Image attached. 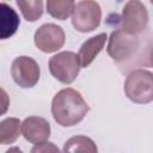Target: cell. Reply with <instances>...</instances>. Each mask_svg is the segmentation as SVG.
<instances>
[{"instance_id": "cell-11", "label": "cell", "mask_w": 153, "mask_h": 153, "mask_svg": "<svg viewBox=\"0 0 153 153\" xmlns=\"http://www.w3.org/2000/svg\"><path fill=\"white\" fill-rule=\"evenodd\" d=\"M20 25L18 13L6 2H0V39L12 37Z\"/></svg>"}, {"instance_id": "cell-16", "label": "cell", "mask_w": 153, "mask_h": 153, "mask_svg": "<svg viewBox=\"0 0 153 153\" xmlns=\"http://www.w3.org/2000/svg\"><path fill=\"white\" fill-rule=\"evenodd\" d=\"M30 153H61V152L55 143L45 141L38 145H35Z\"/></svg>"}, {"instance_id": "cell-14", "label": "cell", "mask_w": 153, "mask_h": 153, "mask_svg": "<svg viewBox=\"0 0 153 153\" xmlns=\"http://www.w3.org/2000/svg\"><path fill=\"white\" fill-rule=\"evenodd\" d=\"M45 5L47 12L53 18L65 20L72 14L75 2L73 0H48Z\"/></svg>"}, {"instance_id": "cell-9", "label": "cell", "mask_w": 153, "mask_h": 153, "mask_svg": "<svg viewBox=\"0 0 153 153\" xmlns=\"http://www.w3.org/2000/svg\"><path fill=\"white\" fill-rule=\"evenodd\" d=\"M22 135L33 145L45 142L50 136V124L43 117L29 116L22 122Z\"/></svg>"}, {"instance_id": "cell-18", "label": "cell", "mask_w": 153, "mask_h": 153, "mask_svg": "<svg viewBox=\"0 0 153 153\" xmlns=\"http://www.w3.org/2000/svg\"><path fill=\"white\" fill-rule=\"evenodd\" d=\"M5 153H23L19 147H10Z\"/></svg>"}, {"instance_id": "cell-6", "label": "cell", "mask_w": 153, "mask_h": 153, "mask_svg": "<svg viewBox=\"0 0 153 153\" xmlns=\"http://www.w3.org/2000/svg\"><path fill=\"white\" fill-rule=\"evenodd\" d=\"M139 47V36H130L117 29L110 33L106 51L115 62H124L136 54Z\"/></svg>"}, {"instance_id": "cell-1", "label": "cell", "mask_w": 153, "mask_h": 153, "mask_svg": "<svg viewBox=\"0 0 153 153\" xmlns=\"http://www.w3.org/2000/svg\"><path fill=\"white\" fill-rule=\"evenodd\" d=\"M88 111L90 106L80 92L71 87L60 90L51 100V115L61 127H73L80 123Z\"/></svg>"}, {"instance_id": "cell-5", "label": "cell", "mask_w": 153, "mask_h": 153, "mask_svg": "<svg viewBox=\"0 0 153 153\" xmlns=\"http://www.w3.org/2000/svg\"><path fill=\"white\" fill-rule=\"evenodd\" d=\"M102 19V8L91 0L78 1L72 11V24L79 32H90L97 29Z\"/></svg>"}, {"instance_id": "cell-7", "label": "cell", "mask_w": 153, "mask_h": 153, "mask_svg": "<svg viewBox=\"0 0 153 153\" xmlns=\"http://www.w3.org/2000/svg\"><path fill=\"white\" fill-rule=\"evenodd\" d=\"M11 75L14 82L23 88L33 87L41 76V68L36 60L30 56H18L11 66Z\"/></svg>"}, {"instance_id": "cell-17", "label": "cell", "mask_w": 153, "mask_h": 153, "mask_svg": "<svg viewBox=\"0 0 153 153\" xmlns=\"http://www.w3.org/2000/svg\"><path fill=\"white\" fill-rule=\"evenodd\" d=\"M8 108H10V96L2 87H0V116L5 115Z\"/></svg>"}, {"instance_id": "cell-2", "label": "cell", "mask_w": 153, "mask_h": 153, "mask_svg": "<svg viewBox=\"0 0 153 153\" xmlns=\"http://www.w3.org/2000/svg\"><path fill=\"white\" fill-rule=\"evenodd\" d=\"M124 93L133 103L148 104L153 100V75L146 69L131 71L124 81Z\"/></svg>"}, {"instance_id": "cell-8", "label": "cell", "mask_w": 153, "mask_h": 153, "mask_svg": "<svg viewBox=\"0 0 153 153\" xmlns=\"http://www.w3.org/2000/svg\"><path fill=\"white\" fill-rule=\"evenodd\" d=\"M35 45L43 53H55L65 44L66 36L61 26L47 23L41 25L33 35Z\"/></svg>"}, {"instance_id": "cell-13", "label": "cell", "mask_w": 153, "mask_h": 153, "mask_svg": "<svg viewBox=\"0 0 153 153\" xmlns=\"http://www.w3.org/2000/svg\"><path fill=\"white\" fill-rule=\"evenodd\" d=\"M22 135V122L17 117H8L0 122V145H10Z\"/></svg>"}, {"instance_id": "cell-4", "label": "cell", "mask_w": 153, "mask_h": 153, "mask_svg": "<svg viewBox=\"0 0 153 153\" xmlns=\"http://www.w3.org/2000/svg\"><path fill=\"white\" fill-rule=\"evenodd\" d=\"M121 31L130 36L141 35L148 26V12L146 6L137 0L128 1L122 11Z\"/></svg>"}, {"instance_id": "cell-12", "label": "cell", "mask_w": 153, "mask_h": 153, "mask_svg": "<svg viewBox=\"0 0 153 153\" xmlns=\"http://www.w3.org/2000/svg\"><path fill=\"white\" fill-rule=\"evenodd\" d=\"M62 153H98V147L91 137L75 135L65 142Z\"/></svg>"}, {"instance_id": "cell-3", "label": "cell", "mask_w": 153, "mask_h": 153, "mask_svg": "<svg viewBox=\"0 0 153 153\" xmlns=\"http://www.w3.org/2000/svg\"><path fill=\"white\" fill-rule=\"evenodd\" d=\"M48 66L50 74L65 85L72 84L81 68L78 55L73 51H61L55 54L49 59Z\"/></svg>"}, {"instance_id": "cell-15", "label": "cell", "mask_w": 153, "mask_h": 153, "mask_svg": "<svg viewBox=\"0 0 153 153\" xmlns=\"http://www.w3.org/2000/svg\"><path fill=\"white\" fill-rule=\"evenodd\" d=\"M17 6L20 8L23 17L27 22H36L43 14V1L35 0V1H25V0H17Z\"/></svg>"}, {"instance_id": "cell-10", "label": "cell", "mask_w": 153, "mask_h": 153, "mask_svg": "<svg viewBox=\"0 0 153 153\" xmlns=\"http://www.w3.org/2000/svg\"><path fill=\"white\" fill-rule=\"evenodd\" d=\"M106 39H108L106 33L102 32V33H98L93 37H90L88 39H86L81 44V47L79 49V53H78V59H79V62H80V67L86 68L94 61L97 55L104 48Z\"/></svg>"}]
</instances>
